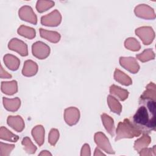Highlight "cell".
<instances>
[{
    "mask_svg": "<svg viewBox=\"0 0 156 156\" xmlns=\"http://www.w3.org/2000/svg\"><path fill=\"white\" fill-rule=\"evenodd\" d=\"M139 107L131 121L143 133L148 134L155 130V101L139 99Z\"/></svg>",
    "mask_w": 156,
    "mask_h": 156,
    "instance_id": "cell-1",
    "label": "cell"
},
{
    "mask_svg": "<svg viewBox=\"0 0 156 156\" xmlns=\"http://www.w3.org/2000/svg\"><path fill=\"white\" fill-rule=\"evenodd\" d=\"M116 133V141L122 138H132L137 137L142 133L140 130L133 125L131 121L127 118L124 119L122 122H119L118 123Z\"/></svg>",
    "mask_w": 156,
    "mask_h": 156,
    "instance_id": "cell-2",
    "label": "cell"
},
{
    "mask_svg": "<svg viewBox=\"0 0 156 156\" xmlns=\"http://www.w3.org/2000/svg\"><path fill=\"white\" fill-rule=\"evenodd\" d=\"M135 32L144 45L150 44L155 38V32L153 29L149 26H143L137 28L135 29Z\"/></svg>",
    "mask_w": 156,
    "mask_h": 156,
    "instance_id": "cell-3",
    "label": "cell"
},
{
    "mask_svg": "<svg viewBox=\"0 0 156 156\" xmlns=\"http://www.w3.org/2000/svg\"><path fill=\"white\" fill-rule=\"evenodd\" d=\"M94 140L98 147L103 150L108 154H115V152L113 149L108 138L104 133L101 132H98L94 134Z\"/></svg>",
    "mask_w": 156,
    "mask_h": 156,
    "instance_id": "cell-4",
    "label": "cell"
},
{
    "mask_svg": "<svg viewBox=\"0 0 156 156\" xmlns=\"http://www.w3.org/2000/svg\"><path fill=\"white\" fill-rule=\"evenodd\" d=\"M50 48L42 41H37L32 46V52L36 58L43 60L47 58L50 54Z\"/></svg>",
    "mask_w": 156,
    "mask_h": 156,
    "instance_id": "cell-5",
    "label": "cell"
},
{
    "mask_svg": "<svg viewBox=\"0 0 156 156\" xmlns=\"http://www.w3.org/2000/svg\"><path fill=\"white\" fill-rule=\"evenodd\" d=\"M62 21V15L57 10L41 18V23L46 26L55 27L58 26Z\"/></svg>",
    "mask_w": 156,
    "mask_h": 156,
    "instance_id": "cell-6",
    "label": "cell"
},
{
    "mask_svg": "<svg viewBox=\"0 0 156 156\" xmlns=\"http://www.w3.org/2000/svg\"><path fill=\"white\" fill-rule=\"evenodd\" d=\"M134 12L139 18L146 20H154L155 18V13L152 8L146 4H140L135 7Z\"/></svg>",
    "mask_w": 156,
    "mask_h": 156,
    "instance_id": "cell-7",
    "label": "cell"
},
{
    "mask_svg": "<svg viewBox=\"0 0 156 156\" xmlns=\"http://www.w3.org/2000/svg\"><path fill=\"white\" fill-rule=\"evenodd\" d=\"M19 17L23 21H27L36 25L37 23V18L33 11L32 8L29 5H24L21 7L18 12Z\"/></svg>",
    "mask_w": 156,
    "mask_h": 156,
    "instance_id": "cell-8",
    "label": "cell"
},
{
    "mask_svg": "<svg viewBox=\"0 0 156 156\" xmlns=\"http://www.w3.org/2000/svg\"><path fill=\"white\" fill-rule=\"evenodd\" d=\"M8 48L9 49L18 52L23 57H25L28 55L27 44L22 40H20L16 38H12L9 42Z\"/></svg>",
    "mask_w": 156,
    "mask_h": 156,
    "instance_id": "cell-9",
    "label": "cell"
},
{
    "mask_svg": "<svg viewBox=\"0 0 156 156\" xmlns=\"http://www.w3.org/2000/svg\"><path fill=\"white\" fill-rule=\"evenodd\" d=\"M80 118L79 110L74 107H70L65 110L64 119L69 126L76 124Z\"/></svg>",
    "mask_w": 156,
    "mask_h": 156,
    "instance_id": "cell-10",
    "label": "cell"
},
{
    "mask_svg": "<svg viewBox=\"0 0 156 156\" xmlns=\"http://www.w3.org/2000/svg\"><path fill=\"white\" fill-rule=\"evenodd\" d=\"M119 63L122 68L132 74H136L140 69V65L133 57H121L119 58Z\"/></svg>",
    "mask_w": 156,
    "mask_h": 156,
    "instance_id": "cell-11",
    "label": "cell"
},
{
    "mask_svg": "<svg viewBox=\"0 0 156 156\" xmlns=\"http://www.w3.org/2000/svg\"><path fill=\"white\" fill-rule=\"evenodd\" d=\"M7 124L13 130L21 132L25 127L23 119L20 116H9L7 119Z\"/></svg>",
    "mask_w": 156,
    "mask_h": 156,
    "instance_id": "cell-12",
    "label": "cell"
},
{
    "mask_svg": "<svg viewBox=\"0 0 156 156\" xmlns=\"http://www.w3.org/2000/svg\"><path fill=\"white\" fill-rule=\"evenodd\" d=\"M38 71L37 64L31 60H27L25 61L22 69V74L26 77H32L35 76Z\"/></svg>",
    "mask_w": 156,
    "mask_h": 156,
    "instance_id": "cell-13",
    "label": "cell"
},
{
    "mask_svg": "<svg viewBox=\"0 0 156 156\" xmlns=\"http://www.w3.org/2000/svg\"><path fill=\"white\" fill-rule=\"evenodd\" d=\"M2 101L4 108L7 110L12 112L17 111L21 105V100L18 97L13 99H9L3 97Z\"/></svg>",
    "mask_w": 156,
    "mask_h": 156,
    "instance_id": "cell-14",
    "label": "cell"
},
{
    "mask_svg": "<svg viewBox=\"0 0 156 156\" xmlns=\"http://www.w3.org/2000/svg\"><path fill=\"white\" fill-rule=\"evenodd\" d=\"M32 135L39 146H41L44 141L45 131L43 126L37 125L32 130Z\"/></svg>",
    "mask_w": 156,
    "mask_h": 156,
    "instance_id": "cell-15",
    "label": "cell"
},
{
    "mask_svg": "<svg viewBox=\"0 0 156 156\" xmlns=\"http://www.w3.org/2000/svg\"><path fill=\"white\" fill-rule=\"evenodd\" d=\"M39 31H40V35L41 38L51 43H56L58 42L60 40L61 36L60 34L56 31L47 30L42 28H40Z\"/></svg>",
    "mask_w": 156,
    "mask_h": 156,
    "instance_id": "cell-16",
    "label": "cell"
},
{
    "mask_svg": "<svg viewBox=\"0 0 156 156\" xmlns=\"http://www.w3.org/2000/svg\"><path fill=\"white\" fill-rule=\"evenodd\" d=\"M109 91L110 95L114 96L119 101H125L129 96V91L127 90L123 89L115 85H111Z\"/></svg>",
    "mask_w": 156,
    "mask_h": 156,
    "instance_id": "cell-17",
    "label": "cell"
},
{
    "mask_svg": "<svg viewBox=\"0 0 156 156\" xmlns=\"http://www.w3.org/2000/svg\"><path fill=\"white\" fill-rule=\"evenodd\" d=\"M4 62L8 69L12 71H16L20 65V61L16 56L7 54L4 56Z\"/></svg>",
    "mask_w": 156,
    "mask_h": 156,
    "instance_id": "cell-18",
    "label": "cell"
},
{
    "mask_svg": "<svg viewBox=\"0 0 156 156\" xmlns=\"http://www.w3.org/2000/svg\"><path fill=\"white\" fill-rule=\"evenodd\" d=\"M101 118L105 130L112 136H114L115 134V126L113 119L105 113L102 114Z\"/></svg>",
    "mask_w": 156,
    "mask_h": 156,
    "instance_id": "cell-19",
    "label": "cell"
},
{
    "mask_svg": "<svg viewBox=\"0 0 156 156\" xmlns=\"http://www.w3.org/2000/svg\"><path fill=\"white\" fill-rule=\"evenodd\" d=\"M1 91L7 95H13L18 91V83L16 80L1 82Z\"/></svg>",
    "mask_w": 156,
    "mask_h": 156,
    "instance_id": "cell-20",
    "label": "cell"
},
{
    "mask_svg": "<svg viewBox=\"0 0 156 156\" xmlns=\"http://www.w3.org/2000/svg\"><path fill=\"white\" fill-rule=\"evenodd\" d=\"M155 84L153 82H150L146 87V90L141 95L140 99H149L156 100V90Z\"/></svg>",
    "mask_w": 156,
    "mask_h": 156,
    "instance_id": "cell-21",
    "label": "cell"
},
{
    "mask_svg": "<svg viewBox=\"0 0 156 156\" xmlns=\"http://www.w3.org/2000/svg\"><path fill=\"white\" fill-rule=\"evenodd\" d=\"M151 142V137L146 133H143V136L136 140L133 145V148L135 151L139 152L141 149L147 147Z\"/></svg>",
    "mask_w": 156,
    "mask_h": 156,
    "instance_id": "cell-22",
    "label": "cell"
},
{
    "mask_svg": "<svg viewBox=\"0 0 156 156\" xmlns=\"http://www.w3.org/2000/svg\"><path fill=\"white\" fill-rule=\"evenodd\" d=\"M114 79L116 82L125 86H129L132 83L130 77L118 69H116L115 71Z\"/></svg>",
    "mask_w": 156,
    "mask_h": 156,
    "instance_id": "cell-23",
    "label": "cell"
},
{
    "mask_svg": "<svg viewBox=\"0 0 156 156\" xmlns=\"http://www.w3.org/2000/svg\"><path fill=\"white\" fill-rule=\"evenodd\" d=\"M107 100L110 110L117 115H120L122 112V105L118 100L110 94L107 96Z\"/></svg>",
    "mask_w": 156,
    "mask_h": 156,
    "instance_id": "cell-24",
    "label": "cell"
},
{
    "mask_svg": "<svg viewBox=\"0 0 156 156\" xmlns=\"http://www.w3.org/2000/svg\"><path fill=\"white\" fill-rule=\"evenodd\" d=\"M17 32L20 35L30 40L35 38L36 35V32L34 28L24 25L20 26L17 30Z\"/></svg>",
    "mask_w": 156,
    "mask_h": 156,
    "instance_id": "cell-25",
    "label": "cell"
},
{
    "mask_svg": "<svg viewBox=\"0 0 156 156\" xmlns=\"http://www.w3.org/2000/svg\"><path fill=\"white\" fill-rule=\"evenodd\" d=\"M0 138L3 140L16 143L19 140V136L11 132L6 127L2 126L0 129Z\"/></svg>",
    "mask_w": 156,
    "mask_h": 156,
    "instance_id": "cell-26",
    "label": "cell"
},
{
    "mask_svg": "<svg viewBox=\"0 0 156 156\" xmlns=\"http://www.w3.org/2000/svg\"><path fill=\"white\" fill-rule=\"evenodd\" d=\"M136 58L141 62H146L155 58V54L152 49H146L142 53L137 54Z\"/></svg>",
    "mask_w": 156,
    "mask_h": 156,
    "instance_id": "cell-27",
    "label": "cell"
},
{
    "mask_svg": "<svg viewBox=\"0 0 156 156\" xmlns=\"http://www.w3.org/2000/svg\"><path fill=\"white\" fill-rule=\"evenodd\" d=\"M124 46L127 49L132 51H138L141 48V45L139 41L133 37L128 38L125 40Z\"/></svg>",
    "mask_w": 156,
    "mask_h": 156,
    "instance_id": "cell-28",
    "label": "cell"
},
{
    "mask_svg": "<svg viewBox=\"0 0 156 156\" xmlns=\"http://www.w3.org/2000/svg\"><path fill=\"white\" fill-rule=\"evenodd\" d=\"M21 144L24 146L25 151L29 154H34L37 151V147L33 144L30 138L28 136H26L23 139Z\"/></svg>",
    "mask_w": 156,
    "mask_h": 156,
    "instance_id": "cell-29",
    "label": "cell"
},
{
    "mask_svg": "<svg viewBox=\"0 0 156 156\" xmlns=\"http://www.w3.org/2000/svg\"><path fill=\"white\" fill-rule=\"evenodd\" d=\"M54 2L52 1H38L36 9L39 13H42L54 6Z\"/></svg>",
    "mask_w": 156,
    "mask_h": 156,
    "instance_id": "cell-30",
    "label": "cell"
},
{
    "mask_svg": "<svg viewBox=\"0 0 156 156\" xmlns=\"http://www.w3.org/2000/svg\"><path fill=\"white\" fill-rule=\"evenodd\" d=\"M14 144L0 143V156H8L15 148Z\"/></svg>",
    "mask_w": 156,
    "mask_h": 156,
    "instance_id": "cell-31",
    "label": "cell"
},
{
    "mask_svg": "<svg viewBox=\"0 0 156 156\" xmlns=\"http://www.w3.org/2000/svg\"><path fill=\"white\" fill-rule=\"evenodd\" d=\"M59 138V132L57 129H52L49 133V136H48V142L49 143V144L52 146H54L58 140Z\"/></svg>",
    "mask_w": 156,
    "mask_h": 156,
    "instance_id": "cell-32",
    "label": "cell"
},
{
    "mask_svg": "<svg viewBox=\"0 0 156 156\" xmlns=\"http://www.w3.org/2000/svg\"><path fill=\"white\" fill-rule=\"evenodd\" d=\"M138 154L142 156H150V155H156V146H154L152 148L145 147L141 149Z\"/></svg>",
    "mask_w": 156,
    "mask_h": 156,
    "instance_id": "cell-33",
    "label": "cell"
},
{
    "mask_svg": "<svg viewBox=\"0 0 156 156\" xmlns=\"http://www.w3.org/2000/svg\"><path fill=\"white\" fill-rule=\"evenodd\" d=\"M80 155H86L89 156L91 155V151L89 144H84L82 147L81 152H80Z\"/></svg>",
    "mask_w": 156,
    "mask_h": 156,
    "instance_id": "cell-34",
    "label": "cell"
},
{
    "mask_svg": "<svg viewBox=\"0 0 156 156\" xmlns=\"http://www.w3.org/2000/svg\"><path fill=\"white\" fill-rule=\"evenodd\" d=\"M1 79H10L12 78V75L9 73H8L7 71H5L2 66L1 67Z\"/></svg>",
    "mask_w": 156,
    "mask_h": 156,
    "instance_id": "cell-35",
    "label": "cell"
},
{
    "mask_svg": "<svg viewBox=\"0 0 156 156\" xmlns=\"http://www.w3.org/2000/svg\"><path fill=\"white\" fill-rule=\"evenodd\" d=\"M94 156H100V155H105V154H104L99 147H96L94 150Z\"/></svg>",
    "mask_w": 156,
    "mask_h": 156,
    "instance_id": "cell-36",
    "label": "cell"
},
{
    "mask_svg": "<svg viewBox=\"0 0 156 156\" xmlns=\"http://www.w3.org/2000/svg\"><path fill=\"white\" fill-rule=\"evenodd\" d=\"M38 155H52V154L49 152L48 151L44 150V151H42Z\"/></svg>",
    "mask_w": 156,
    "mask_h": 156,
    "instance_id": "cell-37",
    "label": "cell"
}]
</instances>
